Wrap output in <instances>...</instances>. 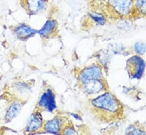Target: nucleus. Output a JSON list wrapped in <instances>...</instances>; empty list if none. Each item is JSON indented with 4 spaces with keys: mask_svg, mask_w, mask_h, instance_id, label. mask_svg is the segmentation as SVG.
Masks as SVG:
<instances>
[{
    "mask_svg": "<svg viewBox=\"0 0 146 135\" xmlns=\"http://www.w3.org/2000/svg\"><path fill=\"white\" fill-rule=\"evenodd\" d=\"M91 104L97 111L106 114V118H114L121 113L122 106L118 99L111 93H105L91 101Z\"/></svg>",
    "mask_w": 146,
    "mask_h": 135,
    "instance_id": "1",
    "label": "nucleus"
},
{
    "mask_svg": "<svg viewBox=\"0 0 146 135\" xmlns=\"http://www.w3.org/2000/svg\"><path fill=\"white\" fill-rule=\"evenodd\" d=\"M145 63L137 55L133 56L127 61L126 70L131 78L140 79L145 72Z\"/></svg>",
    "mask_w": 146,
    "mask_h": 135,
    "instance_id": "2",
    "label": "nucleus"
},
{
    "mask_svg": "<svg viewBox=\"0 0 146 135\" xmlns=\"http://www.w3.org/2000/svg\"><path fill=\"white\" fill-rule=\"evenodd\" d=\"M95 79H103L102 70L98 66H90L82 70L79 75V80L82 83Z\"/></svg>",
    "mask_w": 146,
    "mask_h": 135,
    "instance_id": "3",
    "label": "nucleus"
},
{
    "mask_svg": "<svg viewBox=\"0 0 146 135\" xmlns=\"http://www.w3.org/2000/svg\"><path fill=\"white\" fill-rule=\"evenodd\" d=\"M38 107L45 110L48 112L54 111L56 109L55 95L54 92L50 89H48L46 92H44L40 98L39 102L38 103Z\"/></svg>",
    "mask_w": 146,
    "mask_h": 135,
    "instance_id": "4",
    "label": "nucleus"
},
{
    "mask_svg": "<svg viewBox=\"0 0 146 135\" xmlns=\"http://www.w3.org/2000/svg\"><path fill=\"white\" fill-rule=\"evenodd\" d=\"M112 7L122 15H128L133 7V0H110Z\"/></svg>",
    "mask_w": 146,
    "mask_h": 135,
    "instance_id": "5",
    "label": "nucleus"
},
{
    "mask_svg": "<svg viewBox=\"0 0 146 135\" xmlns=\"http://www.w3.org/2000/svg\"><path fill=\"white\" fill-rule=\"evenodd\" d=\"M83 86L86 92L90 94H98L105 90V83L103 79L90 80L83 83Z\"/></svg>",
    "mask_w": 146,
    "mask_h": 135,
    "instance_id": "6",
    "label": "nucleus"
},
{
    "mask_svg": "<svg viewBox=\"0 0 146 135\" xmlns=\"http://www.w3.org/2000/svg\"><path fill=\"white\" fill-rule=\"evenodd\" d=\"M43 126V118L40 112H35L30 118L26 131L35 132L39 130Z\"/></svg>",
    "mask_w": 146,
    "mask_h": 135,
    "instance_id": "7",
    "label": "nucleus"
},
{
    "mask_svg": "<svg viewBox=\"0 0 146 135\" xmlns=\"http://www.w3.org/2000/svg\"><path fill=\"white\" fill-rule=\"evenodd\" d=\"M23 7L30 15H36L40 12L44 7L43 0H23Z\"/></svg>",
    "mask_w": 146,
    "mask_h": 135,
    "instance_id": "8",
    "label": "nucleus"
},
{
    "mask_svg": "<svg viewBox=\"0 0 146 135\" xmlns=\"http://www.w3.org/2000/svg\"><path fill=\"white\" fill-rule=\"evenodd\" d=\"M15 33L19 39L25 40L27 39L28 38L31 37L34 35H35L36 33H38V31L32 29L31 27H29L27 24H20L15 27Z\"/></svg>",
    "mask_w": 146,
    "mask_h": 135,
    "instance_id": "9",
    "label": "nucleus"
},
{
    "mask_svg": "<svg viewBox=\"0 0 146 135\" xmlns=\"http://www.w3.org/2000/svg\"><path fill=\"white\" fill-rule=\"evenodd\" d=\"M62 119L59 118H55L54 119L50 120L44 124L45 131L50 134H59L62 129Z\"/></svg>",
    "mask_w": 146,
    "mask_h": 135,
    "instance_id": "10",
    "label": "nucleus"
},
{
    "mask_svg": "<svg viewBox=\"0 0 146 135\" xmlns=\"http://www.w3.org/2000/svg\"><path fill=\"white\" fill-rule=\"evenodd\" d=\"M57 23L54 20H47L46 23L44 24V26L42 27V29L38 31L40 35L43 38H48L50 35H51L55 30Z\"/></svg>",
    "mask_w": 146,
    "mask_h": 135,
    "instance_id": "11",
    "label": "nucleus"
},
{
    "mask_svg": "<svg viewBox=\"0 0 146 135\" xmlns=\"http://www.w3.org/2000/svg\"><path fill=\"white\" fill-rule=\"evenodd\" d=\"M21 108H22V103L19 102H15L14 103H12L5 116L7 122H11L13 118H15L19 113Z\"/></svg>",
    "mask_w": 146,
    "mask_h": 135,
    "instance_id": "12",
    "label": "nucleus"
},
{
    "mask_svg": "<svg viewBox=\"0 0 146 135\" xmlns=\"http://www.w3.org/2000/svg\"><path fill=\"white\" fill-rule=\"evenodd\" d=\"M90 17L96 23L100 24V25H104L106 22V19H105V17L100 14H98V13H91Z\"/></svg>",
    "mask_w": 146,
    "mask_h": 135,
    "instance_id": "13",
    "label": "nucleus"
},
{
    "mask_svg": "<svg viewBox=\"0 0 146 135\" xmlns=\"http://www.w3.org/2000/svg\"><path fill=\"white\" fill-rule=\"evenodd\" d=\"M126 134H145V132L141 131V130H139L137 126H135L133 125H130L129 127L126 129Z\"/></svg>",
    "mask_w": 146,
    "mask_h": 135,
    "instance_id": "14",
    "label": "nucleus"
},
{
    "mask_svg": "<svg viewBox=\"0 0 146 135\" xmlns=\"http://www.w3.org/2000/svg\"><path fill=\"white\" fill-rule=\"evenodd\" d=\"M135 6L138 11L141 12L144 15H145V0H136Z\"/></svg>",
    "mask_w": 146,
    "mask_h": 135,
    "instance_id": "15",
    "label": "nucleus"
},
{
    "mask_svg": "<svg viewBox=\"0 0 146 135\" xmlns=\"http://www.w3.org/2000/svg\"><path fill=\"white\" fill-rule=\"evenodd\" d=\"M134 50L139 55H144L145 53V44L144 43H137L134 45Z\"/></svg>",
    "mask_w": 146,
    "mask_h": 135,
    "instance_id": "16",
    "label": "nucleus"
},
{
    "mask_svg": "<svg viewBox=\"0 0 146 135\" xmlns=\"http://www.w3.org/2000/svg\"><path fill=\"white\" fill-rule=\"evenodd\" d=\"M62 134L66 135H70V134H78V133L76 132L74 130V128L73 126H66L65 129H63L62 130Z\"/></svg>",
    "mask_w": 146,
    "mask_h": 135,
    "instance_id": "17",
    "label": "nucleus"
}]
</instances>
